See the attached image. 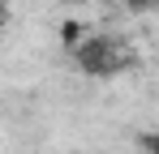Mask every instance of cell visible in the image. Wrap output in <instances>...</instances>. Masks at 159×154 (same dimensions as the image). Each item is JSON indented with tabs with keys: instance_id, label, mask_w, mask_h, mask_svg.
Wrapping results in <instances>:
<instances>
[{
	"instance_id": "1",
	"label": "cell",
	"mask_w": 159,
	"mask_h": 154,
	"mask_svg": "<svg viewBox=\"0 0 159 154\" xmlns=\"http://www.w3.org/2000/svg\"><path fill=\"white\" fill-rule=\"evenodd\" d=\"M69 51H73V60H78V69L86 77H120L138 64V51L120 34H86L78 47H69Z\"/></svg>"
},
{
	"instance_id": "2",
	"label": "cell",
	"mask_w": 159,
	"mask_h": 154,
	"mask_svg": "<svg viewBox=\"0 0 159 154\" xmlns=\"http://www.w3.org/2000/svg\"><path fill=\"white\" fill-rule=\"evenodd\" d=\"M142 146H146L151 154H159V133H146V137H142Z\"/></svg>"
},
{
	"instance_id": "3",
	"label": "cell",
	"mask_w": 159,
	"mask_h": 154,
	"mask_svg": "<svg viewBox=\"0 0 159 154\" xmlns=\"http://www.w3.org/2000/svg\"><path fill=\"white\" fill-rule=\"evenodd\" d=\"M125 4H133V9H151L155 0H125Z\"/></svg>"
}]
</instances>
